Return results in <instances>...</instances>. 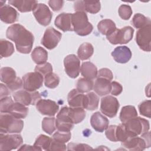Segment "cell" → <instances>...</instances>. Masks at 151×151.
Instances as JSON below:
<instances>
[{"mask_svg":"<svg viewBox=\"0 0 151 151\" xmlns=\"http://www.w3.org/2000/svg\"><path fill=\"white\" fill-rule=\"evenodd\" d=\"M6 38L14 41L17 51L22 54H29L32 50L34 37L33 34L19 24H14L8 27Z\"/></svg>","mask_w":151,"mask_h":151,"instance_id":"6da1fadb","label":"cell"},{"mask_svg":"<svg viewBox=\"0 0 151 151\" xmlns=\"http://www.w3.org/2000/svg\"><path fill=\"white\" fill-rule=\"evenodd\" d=\"M0 110L1 113L11 114L19 119L25 118L28 113V107L21 103L14 102L10 96L1 99Z\"/></svg>","mask_w":151,"mask_h":151,"instance_id":"7a4b0ae2","label":"cell"},{"mask_svg":"<svg viewBox=\"0 0 151 151\" xmlns=\"http://www.w3.org/2000/svg\"><path fill=\"white\" fill-rule=\"evenodd\" d=\"M24 127V122L11 114L1 113L0 131L3 133H19Z\"/></svg>","mask_w":151,"mask_h":151,"instance_id":"3957f363","label":"cell"},{"mask_svg":"<svg viewBox=\"0 0 151 151\" xmlns=\"http://www.w3.org/2000/svg\"><path fill=\"white\" fill-rule=\"evenodd\" d=\"M72 25L73 31L80 36L90 34L93 29L92 24L88 21L86 13L81 11L72 14Z\"/></svg>","mask_w":151,"mask_h":151,"instance_id":"277c9868","label":"cell"},{"mask_svg":"<svg viewBox=\"0 0 151 151\" xmlns=\"http://www.w3.org/2000/svg\"><path fill=\"white\" fill-rule=\"evenodd\" d=\"M123 124L127 131L133 136L144 134L149 132L150 129L149 121L137 116L127 121Z\"/></svg>","mask_w":151,"mask_h":151,"instance_id":"5b68a950","label":"cell"},{"mask_svg":"<svg viewBox=\"0 0 151 151\" xmlns=\"http://www.w3.org/2000/svg\"><path fill=\"white\" fill-rule=\"evenodd\" d=\"M134 29L130 26H126L120 29L116 28L106 38L112 44H123L128 43L133 38Z\"/></svg>","mask_w":151,"mask_h":151,"instance_id":"8992f818","label":"cell"},{"mask_svg":"<svg viewBox=\"0 0 151 151\" xmlns=\"http://www.w3.org/2000/svg\"><path fill=\"white\" fill-rule=\"evenodd\" d=\"M22 136L19 134L0 133V150H11L16 149L22 144Z\"/></svg>","mask_w":151,"mask_h":151,"instance_id":"52a82bcc","label":"cell"},{"mask_svg":"<svg viewBox=\"0 0 151 151\" xmlns=\"http://www.w3.org/2000/svg\"><path fill=\"white\" fill-rule=\"evenodd\" d=\"M22 87L28 91H34L42 86L44 77L38 72H30L22 77Z\"/></svg>","mask_w":151,"mask_h":151,"instance_id":"ba28073f","label":"cell"},{"mask_svg":"<svg viewBox=\"0 0 151 151\" xmlns=\"http://www.w3.org/2000/svg\"><path fill=\"white\" fill-rule=\"evenodd\" d=\"M41 95L37 91H28L25 90H18L13 94V98L15 102L21 103L25 106L35 105L41 99Z\"/></svg>","mask_w":151,"mask_h":151,"instance_id":"9c48e42d","label":"cell"},{"mask_svg":"<svg viewBox=\"0 0 151 151\" xmlns=\"http://www.w3.org/2000/svg\"><path fill=\"white\" fill-rule=\"evenodd\" d=\"M119 106V101L112 96H106L101 99L100 110L109 117L112 118L116 116Z\"/></svg>","mask_w":151,"mask_h":151,"instance_id":"30bf717a","label":"cell"},{"mask_svg":"<svg viewBox=\"0 0 151 151\" xmlns=\"http://www.w3.org/2000/svg\"><path fill=\"white\" fill-rule=\"evenodd\" d=\"M136 41L138 46L144 51L151 50V24L139 29L136 32Z\"/></svg>","mask_w":151,"mask_h":151,"instance_id":"8fae6325","label":"cell"},{"mask_svg":"<svg viewBox=\"0 0 151 151\" xmlns=\"http://www.w3.org/2000/svg\"><path fill=\"white\" fill-rule=\"evenodd\" d=\"M74 124L68 115V107L65 106L61 108L55 119V126L57 130L62 132H70Z\"/></svg>","mask_w":151,"mask_h":151,"instance_id":"7c38bea8","label":"cell"},{"mask_svg":"<svg viewBox=\"0 0 151 151\" xmlns=\"http://www.w3.org/2000/svg\"><path fill=\"white\" fill-rule=\"evenodd\" d=\"M62 34L52 27L47 28L41 39V44L48 50L54 49L61 40Z\"/></svg>","mask_w":151,"mask_h":151,"instance_id":"4fadbf2b","label":"cell"},{"mask_svg":"<svg viewBox=\"0 0 151 151\" xmlns=\"http://www.w3.org/2000/svg\"><path fill=\"white\" fill-rule=\"evenodd\" d=\"M32 13L37 21L40 25L47 26L50 24L52 14L45 4H38L32 11Z\"/></svg>","mask_w":151,"mask_h":151,"instance_id":"5bb4252c","label":"cell"},{"mask_svg":"<svg viewBox=\"0 0 151 151\" xmlns=\"http://www.w3.org/2000/svg\"><path fill=\"white\" fill-rule=\"evenodd\" d=\"M64 65L66 74L71 78L78 77L80 71V61L74 54L67 55L64 60Z\"/></svg>","mask_w":151,"mask_h":151,"instance_id":"9a60e30c","label":"cell"},{"mask_svg":"<svg viewBox=\"0 0 151 151\" xmlns=\"http://www.w3.org/2000/svg\"><path fill=\"white\" fill-rule=\"evenodd\" d=\"M122 145L129 150L142 151L150 146V140H146L141 136H134L122 142Z\"/></svg>","mask_w":151,"mask_h":151,"instance_id":"2e32d148","label":"cell"},{"mask_svg":"<svg viewBox=\"0 0 151 151\" xmlns=\"http://www.w3.org/2000/svg\"><path fill=\"white\" fill-rule=\"evenodd\" d=\"M36 109L43 115L54 116L59 110L58 104L51 100L40 99L36 103Z\"/></svg>","mask_w":151,"mask_h":151,"instance_id":"e0dca14e","label":"cell"},{"mask_svg":"<svg viewBox=\"0 0 151 151\" xmlns=\"http://www.w3.org/2000/svg\"><path fill=\"white\" fill-rule=\"evenodd\" d=\"M100 2L97 1H77L74 4V8L76 12L96 14L100 11Z\"/></svg>","mask_w":151,"mask_h":151,"instance_id":"ac0fdd59","label":"cell"},{"mask_svg":"<svg viewBox=\"0 0 151 151\" xmlns=\"http://www.w3.org/2000/svg\"><path fill=\"white\" fill-rule=\"evenodd\" d=\"M54 24L63 32L73 31L72 14L63 12L59 14L55 19Z\"/></svg>","mask_w":151,"mask_h":151,"instance_id":"d6986e66","label":"cell"},{"mask_svg":"<svg viewBox=\"0 0 151 151\" xmlns=\"http://www.w3.org/2000/svg\"><path fill=\"white\" fill-rule=\"evenodd\" d=\"M90 124L96 131L103 132L108 127L109 121L106 117L99 111H97L93 113L91 116Z\"/></svg>","mask_w":151,"mask_h":151,"instance_id":"ffe728a7","label":"cell"},{"mask_svg":"<svg viewBox=\"0 0 151 151\" xmlns=\"http://www.w3.org/2000/svg\"><path fill=\"white\" fill-rule=\"evenodd\" d=\"M111 54L115 61L121 64L127 63L132 55L130 50L126 46H118L116 47Z\"/></svg>","mask_w":151,"mask_h":151,"instance_id":"44dd1931","label":"cell"},{"mask_svg":"<svg viewBox=\"0 0 151 151\" xmlns=\"http://www.w3.org/2000/svg\"><path fill=\"white\" fill-rule=\"evenodd\" d=\"M18 13L14 8L9 5H4L0 8L1 20L6 24H12L18 18Z\"/></svg>","mask_w":151,"mask_h":151,"instance_id":"7402d4cb","label":"cell"},{"mask_svg":"<svg viewBox=\"0 0 151 151\" xmlns=\"http://www.w3.org/2000/svg\"><path fill=\"white\" fill-rule=\"evenodd\" d=\"M111 81L104 78H97L95 81L93 89L97 95L103 96L108 94L111 91Z\"/></svg>","mask_w":151,"mask_h":151,"instance_id":"603a6c76","label":"cell"},{"mask_svg":"<svg viewBox=\"0 0 151 151\" xmlns=\"http://www.w3.org/2000/svg\"><path fill=\"white\" fill-rule=\"evenodd\" d=\"M8 3L17 8L21 12L32 11L38 4L37 1L26 0H10L8 1Z\"/></svg>","mask_w":151,"mask_h":151,"instance_id":"cb8c5ba5","label":"cell"},{"mask_svg":"<svg viewBox=\"0 0 151 151\" xmlns=\"http://www.w3.org/2000/svg\"><path fill=\"white\" fill-rule=\"evenodd\" d=\"M84 94L77 89L71 90L67 96V101L71 107L83 108V100ZM84 109V108H83Z\"/></svg>","mask_w":151,"mask_h":151,"instance_id":"d4e9b609","label":"cell"},{"mask_svg":"<svg viewBox=\"0 0 151 151\" xmlns=\"http://www.w3.org/2000/svg\"><path fill=\"white\" fill-rule=\"evenodd\" d=\"M80 72L84 78L93 80L97 75V68L96 66L90 61H86L82 63L80 67Z\"/></svg>","mask_w":151,"mask_h":151,"instance_id":"484cf974","label":"cell"},{"mask_svg":"<svg viewBox=\"0 0 151 151\" xmlns=\"http://www.w3.org/2000/svg\"><path fill=\"white\" fill-rule=\"evenodd\" d=\"M99 97L94 92H90L84 94L83 108L88 110H94L99 107Z\"/></svg>","mask_w":151,"mask_h":151,"instance_id":"4316f807","label":"cell"},{"mask_svg":"<svg viewBox=\"0 0 151 151\" xmlns=\"http://www.w3.org/2000/svg\"><path fill=\"white\" fill-rule=\"evenodd\" d=\"M31 58L37 65L42 64L47 61L48 52L41 47H35L31 52Z\"/></svg>","mask_w":151,"mask_h":151,"instance_id":"83f0119b","label":"cell"},{"mask_svg":"<svg viewBox=\"0 0 151 151\" xmlns=\"http://www.w3.org/2000/svg\"><path fill=\"white\" fill-rule=\"evenodd\" d=\"M97 28L99 31L102 35L107 36L116 29V26L112 20L110 19H104L99 22Z\"/></svg>","mask_w":151,"mask_h":151,"instance_id":"f1b7e54d","label":"cell"},{"mask_svg":"<svg viewBox=\"0 0 151 151\" xmlns=\"http://www.w3.org/2000/svg\"><path fill=\"white\" fill-rule=\"evenodd\" d=\"M137 116V112L133 106H125L122 107L120 113V120L122 123Z\"/></svg>","mask_w":151,"mask_h":151,"instance_id":"f546056e","label":"cell"},{"mask_svg":"<svg viewBox=\"0 0 151 151\" xmlns=\"http://www.w3.org/2000/svg\"><path fill=\"white\" fill-rule=\"evenodd\" d=\"M94 52L93 45L88 42H84L80 45L77 51V55L81 60H86L90 58Z\"/></svg>","mask_w":151,"mask_h":151,"instance_id":"4dcf8cb0","label":"cell"},{"mask_svg":"<svg viewBox=\"0 0 151 151\" xmlns=\"http://www.w3.org/2000/svg\"><path fill=\"white\" fill-rule=\"evenodd\" d=\"M0 77L1 82L8 84L17 78L15 71L11 67H5L1 68Z\"/></svg>","mask_w":151,"mask_h":151,"instance_id":"1f68e13d","label":"cell"},{"mask_svg":"<svg viewBox=\"0 0 151 151\" xmlns=\"http://www.w3.org/2000/svg\"><path fill=\"white\" fill-rule=\"evenodd\" d=\"M68 115L74 124L82 122L86 117V111L82 107H68Z\"/></svg>","mask_w":151,"mask_h":151,"instance_id":"d6a6232c","label":"cell"},{"mask_svg":"<svg viewBox=\"0 0 151 151\" xmlns=\"http://www.w3.org/2000/svg\"><path fill=\"white\" fill-rule=\"evenodd\" d=\"M132 24L136 28H142L146 25H150L151 21L149 18H147L142 14H136L132 20Z\"/></svg>","mask_w":151,"mask_h":151,"instance_id":"836d02e7","label":"cell"},{"mask_svg":"<svg viewBox=\"0 0 151 151\" xmlns=\"http://www.w3.org/2000/svg\"><path fill=\"white\" fill-rule=\"evenodd\" d=\"M0 49L1 58L8 57L14 52L13 44L4 39H1L0 40Z\"/></svg>","mask_w":151,"mask_h":151,"instance_id":"e575fe53","label":"cell"},{"mask_svg":"<svg viewBox=\"0 0 151 151\" xmlns=\"http://www.w3.org/2000/svg\"><path fill=\"white\" fill-rule=\"evenodd\" d=\"M51 140L52 138L44 134H40L37 137L34 145L37 147L39 150H44L47 151L51 145Z\"/></svg>","mask_w":151,"mask_h":151,"instance_id":"d590c367","label":"cell"},{"mask_svg":"<svg viewBox=\"0 0 151 151\" xmlns=\"http://www.w3.org/2000/svg\"><path fill=\"white\" fill-rule=\"evenodd\" d=\"M94 83L92 80L86 78H80L78 80L76 84V89L81 93H87L93 88Z\"/></svg>","mask_w":151,"mask_h":151,"instance_id":"8d00e7d4","label":"cell"},{"mask_svg":"<svg viewBox=\"0 0 151 151\" xmlns=\"http://www.w3.org/2000/svg\"><path fill=\"white\" fill-rule=\"evenodd\" d=\"M42 129L45 133L51 135L56 129L55 119L53 116L44 117L42 121Z\"/></svg>","mask_w":151,"mask_h":151,"instance_id":"74e56055","label":"cell"},{"mask_svg":"<svg viewBox=\"0 0 151 151\" xmlns=\"http://www.w3.org/2000/svg\"><path fill=\"white\" fill-rule=\"evenodd\" d=\"M60 83V78L56 74L50 73L44 77L45 86L49 88L57 87Z\"/></svg>","mask_w":151,"mask_h":151,"instance_id":"f35d334b","label":"cell"},{"mask_svg":"<svg viewBox=\"0 0 151 151\" xmlns=\"http://www.w3.org/2000/svg\"><path fill=\"white\" fill-rule=\"evenodd\" d=\"M71 137L70 132H62L58 130L52 134V139L58 142L65 143L68 142Z\"/></svg>","mask_w":151,"mask_h":151,"instance_id":"ab89813d","label":"cell"},{"mask_svg":"<svg viewBox=\"0 0 151 151\" xmlns=\"http://www.w3.org/2000/svg\"><path fill=\"white\" fill-rule=\"evenodd\" d=\"M138 108L141 115L148 118L151 117V101L150 100H145L140 103Z\"/></svg>","mask_w":151,"mask_h":151,"instance_id":"60d3db41","label":"cell"},{"mask_svg":"<svg viewBox=\"0 0 151 151\" xmlns=\"http://www.w3.org/2000/svg\"><path fill=\"white\" fill-rule=\"evenodd\" d=\"M118 12L121 18L124 20H128L131 17L133 11L130 6L123 4L119 6Z\"/></svg>","mask_w":151,"mask_h":151,"instance_id":"b9f144b4","label":"cell"},{"mask_svg":"<svg viewBox=\"0 0 151 151\" xmlns=\"http://www.w3.org/2000/svg\"><path fill=\"white\" fill-rule=\"evenodd\" d=\"M34 71L38 72L45 77L48 74L52 72V67L50 63L46 62L44 64L36 65Z\"/></svg>","mask_w":151,"mask_h":151,"instance_id":"7bdbcfd3","label":"cell"},{"mask_svg":"<svg viewBox=\"0 0 151 151\" xmlns=\"http://www.w3.org/2000/svg\"><path fill=\"white\" fill-rule=\"evenodd\" d=\"M68 150H88L93 149L89 145L84 143H69L67 145Z\"/></svg>","mask_w":151,"mask_h":151,"instance_id":"ee69618b","label":"cell"},{"mask_svg":"<svg viewBox=\"0 0 151 151\" xmlns=\"http://www.w3.org/2000/svg\"><path fill=\"white\" fill-rule=\"evenodd\" d=\"M116 125H110L105 130V135L106 137L111 142H117L116 139Z\"/></svg>","mask_w":151,"mask_h":151,"instance_id":"f6af8a7d","label":"cell"},{"mask_svg":"<svg viewBox=\"0 0 151 151\" xmlns=\"http://www.w3.org/2000/svg\"><path fill=\"white\" fill-rule=\"evenodd\" d=\"M97 77V78H104L111 81L113 78V75L110 69L107 68H103L98 71Z\"/></svg>","mask_w":151,"mask_h":151,"instance_id":"bcb514c9","label":"cell"},{"mask_svg":"<svg viewBox=\"0 0 151 151\" xmlns=\"http://www.w3.org/2000/svg\"><path fill=\"white\" fill-rule=\"evenodd\" d=\"M67 149V146L65 143H62L54 140L52 138L51 145L47 151L51 150H65Z\"/></svg>","mask_w":151,"mask_h":151,"instance_id":"7dc6e473","label":"cell"},{"mask_svg":"<svg viewBox=\"0 0 151 151\" xmlns=\"http://www.w3.org/2000/svg\"><path fill=\"white\" fill-rule=\"evenodd\" d=\"M23 83H22V80H21L19 77H17V78L12 81V83L6 84V87L8 88V89L11 91H14L17 90H18L21 88L22 86Z\"/></svg>","mask_w":151,"mask_h":151,"instance_id":"c3c4849f","label":"cell"},{"mask_svg":"<svg viewBox=\"0 0 151 151\" xmlns=\"http://www.w3.org/2000/svg\"><path fill=\"white\" fill-rule=\"evenodd\" d=\"M111 87L110 93L112 95L118 96L120 94H121V93L123 91V87L120 83L113 81L111 82Z\"/></svg>","mask_w":151,"mask_h":151,"instance_id":"681fc988","label":"cell"},{"mask_svg":"<svg viewBox=\"0 0 151 151\" xmlns=\"http://www.w3.org/2000/svg\"><path fill=\"white\" fill-rule=\"evenodd\" d=\"M64 1L61 0H50L48 5L54 11H59L63 6Z\"/></svg>","mask_w":151,"mask_h":151,"instance_id":"f907efd6","label":"cell"},{"mask_svg":"<svg viewBox=\"0 0 151 151\" xmlns=\"http://www.w3.org/2000/svg\"><path fill=\"white\" fill-rule=\"evenodd\" d=\"M10 94L9 90L8 88L4 85L3 84H0V96L1 99L4 98L5 97L8 96V95Z\"/></svg>","mask_w":151,"mask_h":151,"instance_id":"816d5d0a","label":"cell"},{"mask_svg":"<svg viewBox=\"0 0 151 151\" xmlns=\"http://www.w3.org/2000/svg\"><path fill=\"white\" fill-rule=\"evenodd\" d=\"M18 150H39V149L34 145L31 146L28 145H24L21 146L18 149Z\"/></svg>","mask_w":151,"mask_h":151,"instance_id":"f5cc1de1","label":"cell"}]
</instances>
